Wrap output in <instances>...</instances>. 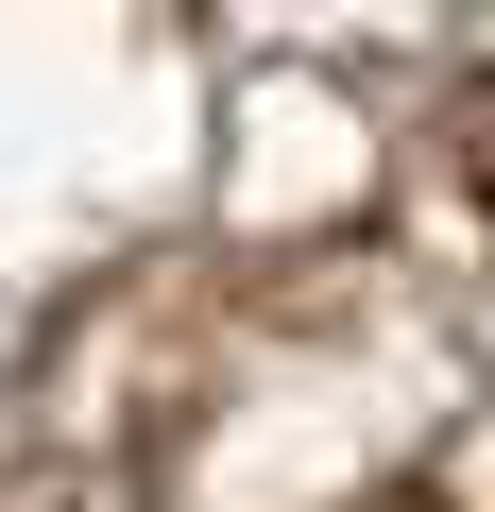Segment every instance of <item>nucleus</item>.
Here are the masks:
<instances>
[{
    "label": "nucleus",
    "instance_id": "obj_1",
    "mask_svg": "<svg viewBox=\"0 0 495 512\" xmlns=\"http://www.w3.org/2000/svg\"><path fill=\"white\" fill-rule=\"evenodd\" d=\"M461 188L495 205V86H461Z\"/></svg>",
    "mask_w": 495,
    "mask_h": 512
},
{
    "label": "nucleus",
    "instance_id": "obj_2",
    "mask_svg": "<svg viewBox=\"0 0 495 512\" xmlns=\"http://www.w3.org/2000/svg\"><path fill=\"white\" fill-rule=\"evenodd\" d=\"M376 512H444V495H376Z\"/></svg>",
    "mask_w": 495,
    "mask_h": 512
}]
</instances>
